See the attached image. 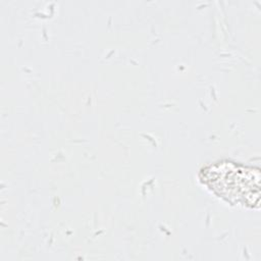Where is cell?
<instances>
[{
  "mask_svg": "<svg viewBox=\"0 0 261 261\" xmlns=\"http://www.w3.org/2000/svg\"><path fill=\"white\" fill-rule=\"evenodd\" d=\"M200 180L230 204L259 207L260 170L231 161H219L200 171Z\"/></svg>",
  "mask_w": 261,
  "mask_h": 261,
  "instance_id": "cell-1",
  "label": "cell"
}]
</instances>
